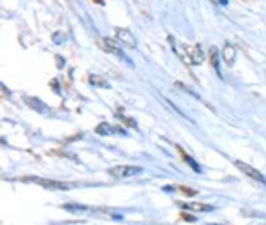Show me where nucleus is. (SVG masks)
Wrapping results in <instances>:
<instances>
[{
  "mask_svg": "<svg viewBox=\"0 0 266 225\" xmlns=\"http://www.w3.org/2000/svg\"><path fill=\"white\" fill-rule=\"evenodd\" d=\"M119 44H121L119 41L110 39V37H105V39H103V46H105V48H106V52H110V53H114L115 57L123 59V61L126 62V64H128V66H133V62L130 61V59L126 57V55H124V52H123V50H121Z\"/></svg>",
  "mask_w": 266,
  "mask_h": 225,
  "instance_id": "nucleus-1",
  "label": "nucleus"
},
{
  "mask_svg": "<svg viewBox=\"0 0 266 225\" xmlns=\"http://www.w3.org/2000/svg\"><path fill=\"white\" fill-rule=\"evenodd\" d=\"M236 167L241 170V172L245 174V176H248V177H252V179H256V181H259V183H265L266 185V177L263 176L257 168H254L252 165H248V163H245V161H236Z\"/></svg>",
  "mask_w": 266,
  "mask_h": 225,
  "instance_id": "nucleus-2",
  "label": "nucleus"
},
{
  "mask_svg": "<svg viewBox=\"0 0 266 225\" xmlns=\"http://www.w3.org/2000/svg\"><path fill=\"white\" fill-rule=\"evenodd\" d=\"M115 35H117V41L121 44H124V46H128V48H135L137 46V41H135L133 34L130 31H126V29H117Z\"/></svg>",
  "mask_w": 266,
  "mask_h": 225,
  "instance_id": "nucleus-3",
  "label": "nucleus"
},
{
  "mask_svg": "<svg viewBox=\"0 0 266 225\" xmlns=\"http://www.w3.org/2000/svg\"><path fill=\"white\" fill-rule=\"evenodd\" d=\"M177 206L181 209H186V211H197V213H209L215 209L209 204H202V202H179Z\"/></svg>",
  "mask_w": 266,
  "mask_h": 225,
  "instance_id": "nucleus-4",
  "label": "nucleus"
},
{
  "mask_svg": "<svg viewBox=\"0 0 266 225\" xmlns=\"http://www.w3.org/2000/svg\"><path fill=\"white\" fill-rule=\"evenodd\" d=\"M186 52H188V57H190L192 64H200V62H204V53H202V48H200V44L188 46Z\"/></svg>",
  "mask_w": 266,
  "mask_h": 225,
  "instance_id": "nucleus-5",
  "label": "nucleus"
},
{
  "mask_svg": "<svg viewBox=\"0 0 266 225\" xmlns=\"http://www.w3.org/2000/svg\"><path fill=\"white\" fill-rule=\"evenodd\" d=\"M140 172H142L140 167H117V170H112V174L117 177H132Z\"/></svg>",
  "mask_w": 266,
  "mask_h": 225,
  "instance_id": "nucleus-6",
  "label": "nucleus"
},
{
  "mask_svg": "<svg viewBox=\"0 0 266 225\" xmlns=\"http://www.w3.org/2000/svg\"><path fill=\"white\" fill-rule=\"evenodd\" d=\"M222 57L224 61L227 62V66H233L234 64V59H236V50L231 46V44H226L224 50H222Z\"/></svg>",
  "mask_w": 266,
  "mask_h": 225,
  "instance_id": "nucleus-7",
  "label": "nucleus"
},
{
  "mask_svg": "<svg viewBox=\"0 0 266 225\" xmlns=\"http://www.w3.org/2000/svg\"><path fill=\"white\" fill-rule=\"evenodd\" d=\"M37 183L46 186V188H52V190H69V188H73V185H66V183L59 181H41V179H37Z\"/></svg>",
  "mask_w": 266,
  "mask_h": 225,
  "instance_id": "nucleus-8",
  "label": "nucleus"
},
{
  "mask_svg": "<svg viewBox=\"0 0 266 225\" xmlns=\"http://www.w3.org/2000/svg\"><path fill=\"white\" fill-rule=\"evenodd\" d=\"M96 133H98V135H110V133H114V128H112L110 124L101 123V124H100V126L96 128Z\"/></svg>",
  "mask_w": 266,
  "mask_h": 225,
  "instance_id": "nucleus-9",
  "label": "nucleus"
},
{
  "mask_svg": "<svg viewBox=\"0 0 266 225\" xmlns=\"http://www.w3.org/2000/svg\"><path fill=\"white\" fill-rule=\"evenodd\" d=\"M211 62H213V67L217 69V73L222 76V73H220V66H218V52L215 48H211Z\"/></svg>",
  "mask_w": 266,
  "mask_h": 225,
  "instance_id": "nucleus-10",
  "label": "nucleus"
},
{
  "mask_svg": "<svg viewBox=\"0 0 266 225\" xmlns=\"http://www.w3.org/2000/svg\"><path fill=\"white\" fill-rule=\"evenodd\" d=\"M64 209H67V211H69V209H75V211H85V209H89V208L87 206H80V204H66Z\"/></svg>",
  "mask_w": 266,
  "mask_h": 225,
  "instance_id": "nucleus-11",
  "label": "nucleus"
},
{
  "mask_svg": "<svg viewBox=\"0 0 266 225\" xmlns=\"http://www.w3.org/2000/svg\"><path fill=\"white\" fill-rule=\"evenodd\" d=\"M211 2H215V4H218V2H222V4H226V0H211Z\"/></svg>",
  "mask_w": 266,
  "mask_h": 225,
  "instance_id": "nucleus-12",
  "label": "nucleus"
},
{
  "mask_svg": "<svg viewBox=\"0 0 266 225\" xmlns=\"http://www.w3.org/2000/svg\"><path fill=\"white\" fill-rule=\"evenodd\" d=\"M96 2H98V4H103V0H96Z\"/></svg>",
  "mask_w": 266,
  "mask_h": 225,
  "instance_id": "nucleus-13",
  "label": "nucleus"
},
{
  "mask_svg": "<svg viewBox=\"0 0 266 225\" xmlns=\"http://www.w3.org/2000/svg\"><path fill=\"white\" fill-rule=\"evenodd\" d=\"M213 225H217V224H213Z\"/></svg>",
  "mask_w": 266,
  "mask_h": 225,
  "instance_id": "nucleus-14",
  "label": "nucleus"
}]
</instances>
